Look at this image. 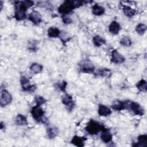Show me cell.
I'll use <instances>...</instances> for the list:
<instances>
[{"instance_id": "d6986e66", "label": "cell", "mask_w": 147, "mask_h": 147, "mask_svg": "<svg viewBox=\"0 0 147 147\" xmlns=\"http://www.w3.org/2000/svg\"><path fill=\"white\" fill-rule=\"evenodd\" d=\"M138 142L137 144L134 145V146H147V135L146 134H142L138 137L137 138Z\"/></svg>"}, {"instance_id": "f1b7e54d", "label": "cell", "mask_w": 147, "mask_h": 147, "mask_svg": "<svg viewBox=\"0 0 147 147\" xmlns=\"http://www.w3.org/2000/svg\"><path fill=\"white\" fill-rule=\"evenodd\" d=\"M34 101L36 103V105H37V106H41L47 102L46 99L44 97H42V96H39V95L36 96V97L34 98Z\"/></svg>"}, {"instance_id": "ba28073f", "label": "cell", "mask_w": 147, "mask_h": 147, "mask_svg": "<svg viewBox=\"0 0 147 147\" xmlns=\"http://www.w3.org/2000/svg\"><path fill=\"white\" fill-rule=\"evenodd\" d=\"M130 103L129 102L128 103V101H122L118 100H115L113 102L111 107L116 111H121L122 110L127 109L130 106Z\"/></svg>"}, {"instance_id": "9c48e42d", "label": "cell", "mask_w": 147, "mask_h": 147, "mask_svg": "<svg viewBox=\"0 0 147 147\" xmlns=\"http://www.w3.org/2000/svg\"><path fill=\"white\" fill-rule=\"evenodd\" d=\"M62 103L66 106V108L68 111H71L75 106L72 96L67 94L63 96L62 98Z\"/></svg>"}, {"instance_id": "603a6c76", "label": "cell", "mask_w": 147, "mask_h": 147, "mask_svg": "<svg viewBox=\"0 0 147 147\" xmlns=\"http://www.w3.org/2000/svg\"><path fill=\"white\" fill-rule=\"evenodd\" d=\"M122 10L124 14L128 17H133L136 13V10L134 9H132L131 7L127 5L123 6Z\"/></svg>"}, {"instance_id": "ac0fdd59", "label": "cell", "mask_w": 147, "mask_h": 147, "mask_svg": "<svg viewBox=\"0 0 147 147\" xmlns=\"http://www.w3.org/2000/svg\"><path fill=\"white\" fill-rule=\"evenodd\" d=\"M48 36L51 38H56L59 37L61 33L60 30L56 27H49L47 31Z\"/></svg>"}, {"instance_id": "ffe728a7", "label": "cell", "mask_w": 147, "mask_h": 147, "mask_svg": "<svg viewBox=\"0 0 147 147\" xmlns=\"http://www.w3.org/2000/svg\"><path fill=\"white\" fill-rule=\"evenodd\" d=\"M16 123L19 126H23V125H27L28 121H27L26 117L22 114H18L16 118Z\"/></svg>"}, {"instance_id": "cb8c5ba5", "label": "cell", "mask_w": 147, "mask_h": 147, "mask_svg": "<svg viewBox=\"0 0 147 147\" xmlns=\"http://www.w3.org/2000/svg\"><path fill=\"white\" fill-rule=\"evenodd\" d=\"M42 65L37 63H34L32 64V65L30 67V71L35 74H37L41 72L42 71Z\"/></svg>"}, {"instance_id": "6da1fadb", "label": "cell", "mask_w": 147, "mask_h": 147, "mask_svg": "<svg viewBox=\"0 0 147 147\" xmlns=\"http://www.w3.org/2000/svg\"><path fill=\"white\" fill-rule=\"evenodd\" d=\"M78 7L76 1H65L59 7L58 11L64 15H67L71 13L75 8Z\"/></svg>"}, {"instance_id": "52a82bcc", "label": "cell", "mask_w": 147, "mask_h": 147, "mask_svg": "<svg viewBox=\"0 0 147 147\" xmlns=\"http://www.w3.org/2000/svg\"><path fill=\"white\" fill-rule=\"evenodd\" d=\"M20 82L24 91L33 92L36 89V86L34 85H30L29 80L25 76H23L21 78Z\"/></svg>"}, {"instance_id": "44dd1931", "label": "cell", "mask_w": 147, "mask_h": 147, "mask_svg": "<svg viewBox=\"0 0 147 147\" xmlns=\"http://www.w3.org/2000/svg\"><path fill=\"white\" fill-rule=\"evenodd\" d=\"M92 42L95 47H100L106 43V40L99 35H96L92 38Z\"/></svg>"}, {"instance_id": "7a4b0ae2", "label": "cell", "mask_w": 147, "mask_h": 147, "mask_svg": "<svg viewBox=\"0 0 147 147\" xmlns=\"http://www.w3.org/2000/svg\"><path fill=\"white\" fill-rule=\"evenodd\" d=\"M103 127H104L99 122L94 119H91L87 123L85 129L88 134L94 135L98 134L100 131H102Z\"/></svg>"}, {"instance_id": "484cf974", "label": "cell", "mask_w": 147, "mask_h": 147, "mask_svg": "<svg viewBox=\"0 0 147 147\" xmlns=\"http://www.w3.org/2000/svg\"><path fill=\"white\" fill-rule=\"evenodd\" d=\"M146 28V26L145 24L142 23H140L136 26V31L140 35H143L145 33Z\"/></svg>"}, {"instance_id": "5bb4252c", "label": "cell", "mask_w": 147, "mask_h": 147, "mask_svg": "<svg viewBox=\"0 0 147 147\" xmlns=\"http://www.w3.org/2000/svg\"><path fill=\"white\" fill-rule=\"evenodd\" d=\"M87 140V138L84 137H80L78 136H75L72 137L71 142L76 146L82 147L84 145L85 141Z\"/></svg>"}, {"instance_id": "4dcf8cb0", "label": "cell", "mask_w": 147, "mask_h": 147, "mask_svg": "<svg viewBox=\"0 0 147 147\" xmlns=\"http://www.w3.org/2000/svg\"><path fill=\"white\" fill-rule=\"evenodd\" d=\"M66 86H67V82H64L63 81V82L61 83H57V87L61 91H64L65 90V88H66Z\"/></svg>"}, {"instance_id": "2e32d148", "label": "cell", "mask_w": 147, "mask_h": 147, "mask_svg": "<svg viewBox=\"0 0 147 147\" xmlns=\"http://www.w3.org/2000/svg\"><path fill=\"white\" fill-rule=\"evenodd\" d=\"M98 114L102 117H107L111 114V111L110 108L104 105H99L98 110Z\"/></svg>"}, {"instance_id": "e0dca14e", "label": "cell", "mask_w": 147, "mask_h": 147, "mask_svg": "<svg viewBox=\"0 0 147 147\" xmlns=\"http://www.w3.org/2000/svg\"><path fill=\"white\" fill-rule=\"evenodd\" d=\"M105 12V8L103 6H100L98 4H95L93 5L92 7V13L95 16H101Z\"/></svg>"}, {"instance_id": "f546056e", "label": "cell", "mask_w": 147, "mask_h": 147, "mask_svg": "<svg viewBox=\"0 0 147 147\" xmlns=\"http://www.w3.org/2000/svg\"><path fill=\"white\" fill-rule=\"evenodd\" d=\"M21 4L26 9L34 5V2L32 1H21Z\"/></svg>"}, {"instance_id": "5b68a950", "label": "cell", "mask_w": 147, "mask_h": 147, "mask_svg": "<svg viewBox=\"0 0 147 147\" xmlns=\"http://www.w3.org/2000/svg\"><path fill=\"white\" fill-rule=\"evenodd\" d=\"M12 100V96L10 92L6 90H2L1 92L0 105L1 107H4L11 103Z\"/></svg>"}, {"instance_id": "7c38bea8", "label": "cell", "mask_w": 147, "mask_h": 147, "mask_svg": "<svg viewBox=\"0 0 147 147\" xmlns=\"http://www.w3.org/2000/svg\"><path fill=\"white\" fill-rule=\"evenodd\" d=\"M41 18V16L40 13L36 10H33L29 15V20L34 25L39 24L42 21Z\"/></svg>"}, {"instance_id": "30bf717a", "label": "cell", "mask_w": 147, "mask_h": 147, "mask_svg": "<svg viewBox=\"0 0 147 147\" xmlns=\"http://www.w3.org/2000/svg\"><path fill=\"white\" fill-rule=\"evenodd\" d=\"M125 60V57L119 53L117 50L114 49L111 52V61L115 64H121Z\"/></svg>"}, {"instance_id": "e575fe53", "label": "cell", "mask_w": 147, "mask_h": 147, "mask_svg": "<svg viewBox=\"0 0 147 147\" xmlns=\"http://www.w3.org/2000/svg\"><path fill=\"white\" fill-rule=\"evenodd\" d=\"M1 129L2 130L3 129V122H1Z\"/></svg>"}, {"instance_id": "4fadbf2b", "label": "cell", "mask_w": 147, "mask_h": 147, "mask_svg": "<svg viewBox=\"0 0 147 147\" xmlns=\"http://www.w3.org/2000/svg\"><path fill=\"white\" fill-rule=\"evenodd\" d=\"M113 136L110 130L103 127L102 130V133L100 134V138L105 143H109L112 140Z\"/></svg>"}, {"instance_id": "836d02e7", "label": "cell", "mask_w": 147, "mask_h": 147, "mask_svg": "<svg viewBox=\"0 0 147 147\" xmlns=\"http://www.w3.org/2000/svg\"><path fill=\"white\" fill-rule=\"evenodd\" d=\"M0 6H1L0 9H1V11L2 10V7H3V2L2 1H0Z\"/></svg>"}, {"instance_id": "83f0119b", "label": "cell", "mask_w": 147, "mask_h": 147, "mask_svg": "<svg viewBox=\"0 0 147 147\" xmlns=\"http://www.w3.org/2000/svg\"><path fill=\"white\" fill-rule=\"evenodd\" d=\"M111 71L108 68H103L100 69L98 72V74L102 76V77H105V78H109L111 75Z\"/></svg>"}, {"instance_id": "9a60e30c", "label": "cell", "mask_w": 147, "mask_h": 147, "mask_svg": "<svg viewBox=\"0 0 147 147\" xmlns=\"http://www.w3.org/2000/svg\"><path fill=\"white\" fill-rule=\"evenodd\" d=\"M121 30L120 24L116 21H112L109 26V30L110 33L113 34H117Z\"/></svg>"}, {"instance_id": "277c9868", "label": "cell", "mask_w": 147, "mask_h": 147, "mask_svg": "<svg viewBox=\"0 0 147 147\" xmlns=\"http://www.w3.org/2000/svg\"><path fill=\"white\" fill-rule=\"evenodd\" d=\"M16 11L14 14V17L17 21H22L26 18V8H25L21 3V2L17 1L15 3Z\"/></svg>"}, {"instance_id": "8992f818", "label": "cell", "mask_w": 147, "mask_h": 147, "mask_svg": "<svg viewBox=\"0 0 147 147\" xmlns=\"http://www.w3.org/2000/svg\"><path fill=\"white\" fill-rule=\"evenodd\" d=\"M79 68L82 72L91 74L95 71V66L94 64L88 60L82 61L79 64Z\"/></svg>"}, {"instance_id": "d4e9b609", "label": "cell", "mask_w": 147, "mask_h": 147, "mask_svg": "<svg viewBox=\"0 0 147 147\" xmlns=\"http://www.w3.org/2000/svg\"><path fill=\"white\" fill-rule=\"evenodd\" d=\"M136 87L137 89L140 91L142 92H146L147 90V87H146V82L144 79H141L140 81H139L137 84Z\"/></svg>"}, {"instance_id": "3957f363", "label": "cell", "mask_w": 147, "mask_h": 147, "mask_svg": "<svg viewBox=\"0 0 147 147\" xmlns=\"http://www.w3.org/2000/svg\"><path fill=\"white\" fill-rule=\"evenodd\" d=\"M31 114L33 119L38 122H45L47 119L44 117V111L40 106H35L31 109Z\"/></svg>"}, {"instance_id": "d6a6232c", "label": "cell", "mask_w": 147, "mask_h": 147, "mask_svg": "<svg viewBox=\"0 0 147 147\" xmlns=\"http://www.w3.org/2000/svg\"><path fill=\"white\" fill-rule=\"evenodd\" d=\"M36 46H37L36 42H35V41L30 42V43L29 44V49L31 50V51H36Z\"/></svg>"}, {"instance_id": "4316f807", "label": "cell", "mask_w": 147, "mask_h": 147, "mask_svg": "<svg viewBox=\"0 0 147 147\" xmlns=\"http://www.w3.org/2000/svg\"><path fill=\"white\" fill-rule=\"evenodd\" d=\"M119 42H120L121 45H122L123 46H125V47H130L132 44L130 38L128 36L123 37L120 40Z\"/></svg>"}, {"instance_id": "1f68e13d", "label": "cell", "mask_w": 147, "mask_h": 147, "mask_svg": "<svg viewBox=\"0 0 147 147\" xmlns=\"http://www.w3.org/2000/svg\"><path fill=\"white\" fill-rule=\"evenodd\" d=\"M62 20L64 24H71L72 22V20L70 17L67 16V15H64L62 17Z\"/></svg>"}, {"instance_id": "7402d4cb", "label": "cell", "mask_w": 147, "mask_h": 147, "mask_svg": "<svg viewBox=\"0 0 147 147\" xmlns=\"http://www.w3.org/2000/svg\"><path fill=\"white\" fill-rule=\"evenodd\" d=\"M47 135L49 138L53 139L55 138L59 134V129L55 127H51L47 130Z\"/></svg>"}, {"instance_id": "8fae6325", "label": "cell", "mask_w": 147, "mask_h": 147, "mask_svg": "<svg viewBox=\"0 0 147 147\" xmlns=\"http://www.w3.org/2000/svg\"><path fill=\"white\" fill-rule=\"evenodd\" d=\"M129 106L135 115L141 116L144 114V110L138 103L136 102H130Z\"/></svg>"}]
</instances>
